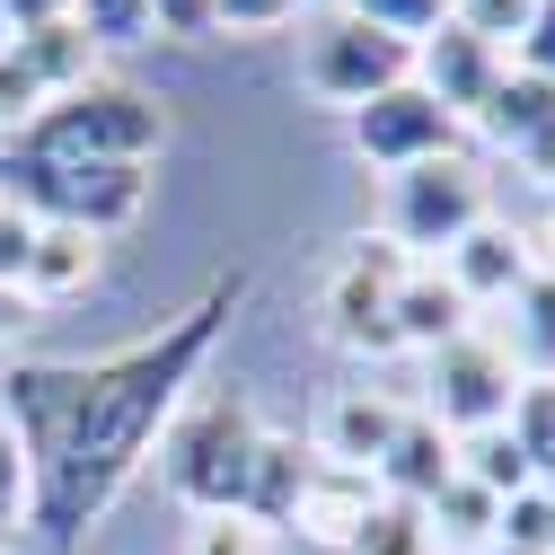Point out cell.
Returning a JSON list of instances; mask_svg holds the SVG:
<instances>
[{
	"label": "cell",
	"instance_id": "obj_9",
	"mask_svg": "<svg viewBox=\"0 0 555 555\" xmlns=\"http://www.w3.org/2000/svg\"><path fill=\"white\" fill-rule=\"evenodd\" d=\"M397 273H405V256L388 238H362L326 273V335L344 353H371V362L397 353Z\"/></svg>",
	"mask_w": 555,
	"mask_h": 555
},
{
	"label": "cell",
	"instance_id": "obj_34",
	"mask_svg": "<svg viewBox=\"0 0 555 555\" xmlns=\"http://www.w3.org/2000/svg\"><path fill=\"white\" fill-rule=\"evenodd\" d=\"M0 520H27V450L10 414H0Z\"/></svg>",
	"mask_w": 555,
	"mask_h": 555
},
{
	"label": "cell",
	"instance_id": "obj_6",
	"mask_svg": "<svg viewBox=\"0 0 555 555\" xmlns=\"http://www.w3.org/2000/svg\"><path fill=\"white\" fill-rule=\"evenodd\" d=\"M300 80H309V98H326V106H371L379 89H397V80H414V44L405 36H388V27H371V18H353L335 0L326 18H309L300 27Z\"/></svg>",
	"mask_w": 555,
	"mask_h": 555
},
{
	"label": "cell",
	"instance_id": "obj_22",
	"mask_svg": "<svg viewBox=\"0 0 555 555\" xmlns=\"http://www.w3.org/2000/svg\"><path fill=\"white\" fill-rule=\"evenodd\" d=\"M512 441H520V459L538 467V485L555 476V379H520V397H512V424H503Z\"/></svg>",
	"mask_w": 555,
	"mask_h": 555
},
{
	"label": "cell",
	"instance_id": "obj_15",
	"mask_svg": "<svg viewBox=\"0 0 555 555\" xmlns=\"http://www.w3.org/2000/svg\"><path fill=\"white\" fill-rule=\"evenodd\" d=\"M450 476H459V441L433 424V414H405V424H397V441H388V459L371 467V485H379V494H388V503H414V512H424Z\"/></svg>",
	"mask_w": 555,
	"mask_h": 555
},
{
	"label": "cell",
	"instance_id": "obj_2",
	"mask_svg": "<svg viewBox=\"0 0 555 555\" xmlns=\"http://www.w3.org/2000/svg\"><path fill=\"white\" fill-rule=\"evenodd\" d=\"M256 450H264V424L238 388H212V397H185L177 424L159 441L168 459V494L194 503L203 520L212 512H247V476H256Z\"/></svg>",
	"mask_w": 555,
	"mask_h": 555
},
{
	"label": "cell",
	"instance_id": "obj_8",
	"mask_svg": "<svg viewBox=\"0 0 555 555\" xmlns=\"http://www.w3.org/2000/svg\"><path fill=\"white\" fill-rule=\"evenodd\" d=\"M344 132H353V151L379 168V177H397V168H424V159H450L459 151V115L433 98V89H414V80H397V89H379L371 106H353L344 115Z\"/></svg>",
	"mask_w": 555,
	"mask_h": 555
},
{
	"label": "cell",
	"instance_id": "obj_24",
	"mask_svg": "<svg viewBox=\"0 0 555 555\" xmlns=\"http://www.w3.org/2000/svg\"><path fill=\"white\" fill-rule=\"evenodd\" d=\"M353 555H441V546H433V529H424L414 503H388V494H379V512H371V529L353 538Z\"/></svg>",
	"mask_w": 555,
	"mask_h": 555
},
{
	"label": "cell",
	"instance_id": "obj_38",
	"mask_svg": "<svg viewBox=\"0 0 555 555\" xmlns=\"http://www.w3.org/2000/svg\"><path fill=\"white\" fill-rule=\"evenodd\" d=\"M10 538H18V520H0V546H10Z\"/></svg>",
	"mask_w": 555,
	"mask_h": 555
},
{
	"label": "cell",
	"instance_id": "obj_7",
	"mask_svg": "<svg viewBox=\"0 0 555 555\" xmlns=\"http://www.w3.org/2000/svg\"><path fill=\"white\" fill-rule=\"evenodd\" d=\"M512 397H520V371L503 362V344L485 326H467L459 344L424 353V405H414V414H433L450 441H476V433L512 424Z\"/></svg>",
	"mask_w": 555,
	"mask_h": 555
},
{
	"label": "cell",
	"instance_id": "obj_25",
	"mask_svg": "<svg viewBox=\"0 0 555 555\" xmlns=\"http://www.w3.org/2000/svg\"><path fill=\"white\" fill-rule=\"evenodd\" d=\"M353 18H371V27H388V36H405V44H424L441 18H450V0H344Z\"/></svg>",
	"mask_w": 555,
	"mask_h": 555
},
{
	"label": "cell",
	"instance_id": "obj_5",
	"mask_svg": "<svg viewBox=\"0 0 555 555\" xmlns=\"http://www.w3.org/2000/svg\"><path fill=\"white\" fill-rule=\"evenodd\" d=\"M476 221H494V194H485V168L467 151L424 159V168H397L388 194H379V238L405 264H441Z\"/></svg>",
	"mask_w": 555,
	"mask_h": 555
},
{
	"label": "cell",
	"instance_id": "obj_21",
	"mask_svg": "<svg viewBox=\"0 0 555 555\" xmlns=\"http://www.w3.org/2000/svg\"><path fill=\"white\" fill-rule=\"evenodd\" d=\"M459 476H476L485 494H503V503L538 485V467L520 459V441H512L503 424H494V433H476V441H459Z\"/></svg>",
	"mask_w": 555,
	"mask_h": 555
},
{
	"label": "cell",
	"instance_id": "obj_19",
	"mask_svg": "<svg viewBox=\"0 0 555 555\" xmlns=\"http://www.w3.org/2000/svg\"><path fill=\"white\" fill-rule=\"evenodd\" d=\"M309 467H318V450H300L292 433H264V450H256V476H247V520H256L264 538L292 520V503H300Z\"/></svg>",
	"mask_w": 555,
	"mask_h": 555
},
{
	"label": "cell",
	"instance_id": "obj_28",
	"mask_svg": "<svg viewBox=\"0 0 555 555\" xmlns=\"http://www.w3.org/2000/svg\"><path fill=\"white\" fill-rule=\"evenodd\" d=\"M494 546H555V503H546V485H529V494L503 503V538Z\"/></svg>",
	"mask_w": 555,
	"mask_h": 555
},
{
	"label": "cell",
	"instance_id": "obj_35",
	"mask_svg": "<svg viewBox=\"0 0 555 555\" xmlns=\"http://www.w3.org/2000/svg\"><path fill=\"white\" fill-rule=\"evenodd\" d=\"M72 18V0H0V27L10 36H36V27H62Z\"/></svg>",
	"mask_w": 555,
	"mask_h": 555
},
{
	"label": "cell",
	"instance_id": "obj_13",
	"mask_svg": "<svg viewBox=\"0 0 555 555\" xmlns=\"http://www.w3.org/2000/svg\"><path fill=\"white\" fill-rule=\"evenodd\" d=\"M441 273L459 283V300L467 309H503L529 273H538V256H529V230H512V221H476L450 256H441Z\"/></svg>",
	"mask_w": 555,
	"mask_h": 555
},
{
	"label": "cell",
	"instance_id": "obj_10",
	"mask_svg": "<svg viewBox=\"0 0 555 555\" xmlns=\"http://www.w3.org/2000/svg\"><path fill=\"white\" fill-rule=\"evenodd\" d=\"M503 72H512V53H503V44H485V36H467L459 18H441L424 44H414V89H433L459 124L485 115V98L503 89Z\"/></svg>",
	"mask_w": 555,
	"mask_h": 555
},
{
	"label": "cell",
	"instance_id": "obj_20",
	"mask_svg": "<svg viewBox=\"0 0 555 555\" xmlns=\"http://www.w3.org/2000/svg\"><path fill=\"white\" fill-rule=\"evenodd\" d=\"M89 273H98V238H89V230L36 221V256H27V300H72V292H89Z\"/></svg>",
	"mask_w": 555,
	"mask_h": 555
},
{
	"label": "cell",
	"instance_id": "obj_36",
	"mask_svg": "<svg viewBox=\"0 0 555 555\" xmlns=\"http://www.w3.org/2000/svg\"><path fill=\"white\" fill-rule=\"evenodd\" d=\"M27 309H36L27 292H10V283H0V362L18 353V335H27Z\"/></svg>",
	"mask_w": 555,
	"mask_h": 555
},
{
	"label": "cell",
	"instance_id": "obj_4",
	"mask_svg": "<svg viewBox=\"0 0 555 555\" xmlns=\"http://www.w3.org/2000/svg\"><path fill=\"white\" fill-rule=\"evenodd\" d=\"M10 142L44 151V159H132V168H151L159 142H168V115L132 80H80V89H62L53 106H36Z\"/></svg>",
	"mask_w": 555,
	"mask_h": 555
},
{
	"label": "cell",
	"instance_id": "obj_17",
	"mask_svg": "<svg viewBox=\"0 0 555 555\" xmlns=\"http://www.w3.org/2000/svg\"><path fill=\"white\" fill-rule=\"evenodd\" d=\"M494 344H503V362L520 379H555V273H529V283L503 300Z\"/></svg>",
	"mask_w": 555,
	"mask_h": 555
},
{
	"label": "cell",
	"instance_id": "obj_12",
	"mask_svg": "<svg viewBox=\"0 0 555 555\" xmlns=\"http://www.w3.org/2000/svg\"><path fill=\"white\" fill-rule=\"evenodd\" d=\"M476 132L494 151H512L529 177H546L555 185V80H529V72H503V89L485 98V115H476Z\"/></svg>",
	"mask_w": 555,
	"mask_h": 555
},
{
	"label": "cell",
	"instance_id": "obj_11",
	"mask_svg": "<svg viewBox=\"0 0 555 555\" xmlns=\"http://www.w3.org/2000/svg\"><path fill=\"white\" fill-rule=\"evenodd\" d=\"M371 512H379V485L353 476V467H326V459H318L283 529H292L300 546H318V555H353V538L371 529Z\"/></svg>",
	"mask_w": 555,
	"mask_h": 555
},
{
	"label": "cell",
	"instance_id": "obj_29",
	"mask_svg": "<svg viewBox=\"0 0 555 555\" xmlns=\"http://www.w3.org/2000/svg\"><path fill=\"white\" fill-rule=\"evenodd\" d=\"M309 10V0H212V27L230 36H264V27H292Z\"/></svg>",
	"mask_w": 555,
	"mask_h": 555
},
{
	"label": "cell",
	"instance_id": "obj_16",
	"mask_svg": "<svg viewBox=\"0 0 555 555\" xmlns=\"http://www.w3.org/2000/svg\"><path fill=\"white\" fill-rule=\"evenodd\" d=\"M476 326V309L459 300V283L441 264H405L397 273V353H441Z\"/></svg>",
	"mask_w": 555,
	"mask_h": 555
},
{
	"label": "cell",
	"instance_id": "obj_27",
	"mask_svg": "<svg viewBox=\"0 0 555 555\" xmlns=\"http://www.w3.org/2000/svg\"><path fill=\"white\" fill-rule=\"evenodd\" d=\"M185 555H273V538L247 512H212V520H194V546Z\"/></svg>",
	"mask_w": 555,
	"mask_h": 555
},
{
	"label": "cell",
	"instance_id": "obj_37",
	"mask_svg": "<svg viewBox=\"0 0 555 555\" xmlns=\"http://www.w3.org/2000/svg\"><path fill=\"white\" fill-rule=\"evenodd\" d=\"M485 555H555V546H485Z\"/></svg>",
	"mask_w": 555,
	"mask_h": 555
},
{
	"label": "cell",
	"instance_id": "obj_23",
	"mask_svg": "<svg viewBox=\"0 0 555 555\" xmlns=\"http://www.w3.org/2000/svg\"><path fill=\"white\" fill-rule=\"evenodd\" d=\"M72 18L98 53H124V44H151V0H72Z\"/></svg>",
	"mask_w": 555,
	"mask_h": 555
},
{
	"label": "cell",
	"instance_id": "obj_14",
	"mask_svg": "<svg viewBox=\"0 0 555 555\" xmlns=\"http://www.w3.org/2000/svg\"><path fill=\"white\" fill-rule=\"evenodd\" d=\"M405 414H414V405H397L388 388H344V397H326V414H318V459L371 476V467L388 459V441H397Z\"/></svg>",
	"mask_w": 555,
	"mask_h": 555
},
{
	"label": "cell",
	"instance_id": "obj_33",
	"mask_svg": "<svg viewBox=\"0 0 555 555\" xmlns=\"http://www.w3.org/2000/svg\"><path fill=\"white\" fill-rule=\"evenodd\" d=\"M151 36H177V44L221 36V27H212V0H151Z\"/></svg>",
	"mask_w": 555,
	"mask_h": 555
},
{
	"label": "cell",
	"instance_id": "obj_31",
	"mask_svg": "<svg viewBox=\"0 0 555 555\" xmlns=\"http://www.w3.org/2000/svg\"><path fill=\"white\" fill-rule=\"evenodd\" d=\"M512 72H529V80H555V0H538V10H529L520 44H512Z\"/></svg>",
	"mask_w": 555,
	"mask_h": 555
},
{
	"label": "cell",
	"instance_id": "obj_39",
	"mask_svg": "<svg viewBox=\"0 0 555 555\" xmlns=\"http://www.w3.org/2000/svg\"><path fill=\"white\" fill-rule=\"evenodd\" d=\"M546 503H555V476H546Z\"/></svg>",
	"mask_w": 555,
	"mask_h": 555
},
{
	"label": "cell",
	"instance_id": "obj_30",
	"mask_svg": "<svg viewBox=\"0 0 555 555\" xmlns=\"http://www.w3.org/2000/svg\"><path fill=\"white\" fill-rule=\"evenodd\" d=\"M36 106H44V89H36V72H27V62H18V44L0 36V124L18 132V124H27Z\"/></svg>",
	"mask_w": 555,
	"mask_h": 555
},
{
	"label": "cell",
	"instance_id": "obj_1",
	"mask_svg": "<svg viewBox=\"0 0 555 555\" xmlns=\"http://www.w3.org/2000/svg\"><path fill=\"white\" fill-rule=\"evenodd\" d=\"M238 300H247V273H221L194 309H177L159 335L124 344L106 362L0 371V414L18 424V450H27V529H44L53 546H80L115 512V494L142 476V459L177 424V405L194 397Z\"/></svg>",
	"mask_w": 555,
	"mask_h": 555
},
{
	"label": "cell",
	"instance_id": "obj_32",
	"mask_svg": "<svg viewBox=\"0 0 555 555\" xmlns=\"http://www.w3.org/2000/svg\"><path fill=\"white\" fill-rule=\"evenodd\" d=\"M27 256H36V212L0 203V283L10 292H27Z\"/></svg>",
	"mask_w": 555,
	"mask_h": 555
},
{
	"label": "cell",
	"instance_id": "obj_26",
	"mask_svg": "<svg viewBox=\"0 0 555 555\" xmlns=\"http://www.w3.org/2000/svg\"><path fill=\"white\" fill-rule=\"evenodd\" d=\"M529 10H538V0H450V18L467 27V36H485V44H520V27H529Z\"/></svg>",
	"mask_w": 555,
	"mask_h": 555
},
{
	"label": "cell",
	"instance_id": "obj_18",
	"mask_svg": "<svg viewBox=\"0 0 555 555\" xmlns=\"http://www.w3.org/2000/svg\"><path fill=\"white\" fill-rule=\"evenodd\" d=\"M424 529H433L441 555H485V546L503 538V494H485L476 476H450L441 494L424 503Z\"/></svg>",
	"mask_w": 555,
	"mask_h": 555
},
{
	"label": "cell",
	"instance_id": "obj_3",
	"mask_svg": "<svg viewBox=\"0 0 555 555\" xmlns=\"http://www.w3.org/2000/svg\"><path fill=\"white\" fill-rule=\"evenodd\" d=\"M0 203L106 238L151 203V168H132V159H44L27 142H0Z\"/></svg>",
	"mask_w": 555,
	"mask_h": 555
}]
</instances>
